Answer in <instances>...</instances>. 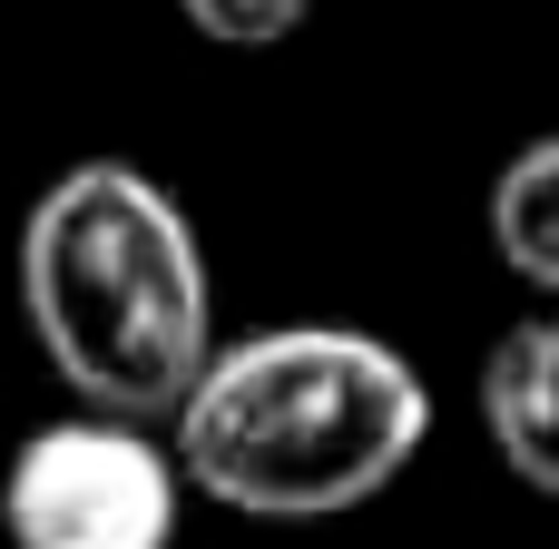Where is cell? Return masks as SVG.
<instances>
[{
    "label": "cell",
    "instance_id": "obj_6",
    "mask_svg": "<svg viewBox=\"0 0 559 549\" xmlns=\"http://www.w3.org/2000/svg\"><path fill=\"white\" fill-rule=\"evenodd\" d=\"M216 49H275L285 29H305V10L314 0H177Z\"/></svg>",
    "mask_w": 559,
    "mask_h": 549
},
{
    "label": "cell",
    "instance_id": "obj_5",
    "mask_svg": "<svg viewBox=\"0 0 559 549\" xmlns=\"http://www.w3.org/2000/svg\"><path fill=\"white\" fill-rule=\"evenodd\" d=\"M491 246L521 285L559 295V138H531L491 187Z\"/></svg>",
    "mask_w": 559,
    "mask_h": 549
},
{
    "label": "cell",
    "instance_id": "obj_4",
    "mask_svg": "<svg viewBox=\"0 0 559 549\" xmlns=\"http://www.w3.org/2000/svg\"><path fill=\"white\" fill-rule=\"evenodd\" d=\"M481 422L521 491L559 501V324H511L481 363Z\"/></svg>",
    "mask_w": 559,
    "mask_h": 549
},
{
    "label": "cell",
    "instance_id": "obj_1",
    "mask_svg": "<svg viewBox=\"0 0 559 549\" xmlns=\"http://www.w3.org/2000/svg\"><path fill=\"white\" fill-rule=\"evenodd\" d=\"M20 305L79 413H118V422H177L206 363L226 354L197 226L128 157H88L29 206Z\"/></svg>",
    "mask_w": 559,
    "mask_h": 549
},
{
    "label": "cell",
    "instance_id": "obj_2",
    "mask_svg": "<svg viewBox=\"0 0 559 549\" xmlns=\"http://www.w3.org/2000/svg\"><path fill=\"white\" fill-rule=\"evenodd\" d=\"M167 442L187 481L246 521H334L413 472L432 442V393L383 334L275 324L206 363Z\"/></svg>",
    "mask_w": 559,
    "mask_h": 549
},
{
    "label": "cell",
    "instance_id": "obj_3",
    "mask_svg": "<svg viewBox=\"0 0 559 549\" xmlns=\"http://www.w3.org/2000/svg\"><path fill=\"white\" fill-rule=\"evenodd\" d=\"M177 491H187V462L177 442H157V422L69 413L10 452L0 530L10 549H167Z\"/></svg>",
    "mask_w": 559,
    "mask_h": 549
}]
</instances>
